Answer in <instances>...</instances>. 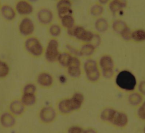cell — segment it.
Listing matches in <instances>:
<instances>
[{
  "label": "cell",
  "instance_id": "obj_1",
  "mask_svg": "<svg viewBox=\"0 0 145 133\" xmlns=\"http://www.w3.org/2000/svg\"><path fill=\"white\" fill-rule=\"evenodd\" d=\"M115 84L121 91L129 93L136 90L137 81L135 75L131 71L123 70L116 75Z\"/></svg>",
  "mask_w": 145,
  "mask_h": 133
},
{
  "label": "cell",
  "instance_id": "obj_2",
  "mask_svg": "<svg viewBox=\"0 0 145 133\" xmlns=\"http://www.w3.org/2000/svg\"><path fill=\"white\" fill-rule=\"evenodd\" d=\"M83 70L86 79L89 83L95 84L100 80L101 74L98 63L95 59L91 58L87 59L83 64Z\"/></svg>",
  "mask_w": 145,
  "mask_h": 133
},
{
  "label": "cell",
  "instance_id": "obj_3",
  "mask_svg": "<svg viewBox=\"0 0 145 133\" xmlns=\"http://www.w3.org/2000/svg\"><path fill=\"white\" fill-rule=\"evenodd\" d=\"M24 48L28 54L35 58H39L44 54V48L42 42L39 38L33 35L25 38Z\"/></svg>",
  "mask_w": 145,
  "mask_h": 133
},
{
  "label": "cell",
  "instance_id": "obj_4",
  "mask_svg": "<svg viewBox=\"0 0 145 133\" xmlns=\"http://www.w3.org/2000/svg\"><path fill=\"white\" fill-rule=\"evenodd\" d=\"M101 76L106 79H110L114 76L115 63L113 58L109 54H103L97 62Z\"/></svg>",
  "mask_w": 145,
  "mask_h": 133
},
{
  "label": "cell",
  "instance_id": "obj_5",
  "mask_svg": "<svg viewBox=\"0 0 145 133\" xmlns=\"http://www.w3.org/2000/svg\"><path fill=\"white\" fill-rule=\"evenodd\" d=\"M59 42L55 38H51L44 48V55L45 60L49 63L56 62L60 54Z\"/></svg>",
  "mask_w": 145,
  "mask_h": 133
},
{
  "label": "cell",
  "instance_id": "obj_6",
  "mask_svg": "<svg viewBox=\"0 0 145 133\" xmlns=\"http://www.w3.org/2000/svg\"><path fill=\"white\" fill-rule=\"evenodd\" d=\"M67 33L71 36L84 43H92L95 34L90 31L86 30L82 26H74V27L67 29Z\"/></svg>",
  "mask_w": 145,
  "mask_h": 133
},
{
  "label": "cell",
  "instance_id": "obj_7",
  "mask_svg": "<svg viewBox=\"0 0 145 133\" xmlns=\"http://www.w3.org/2000/svg\"><path fill=\"white\" fill-rule=\"evenodd\" d=\"M58 116V113L52 105H45L40 108L38 113L40 122L42 124L49 125L54 122Z\"/></svg>",
  "mask_w": 145,
  "mask_h": 133
},
{
  "label": "cell",
  "instance_id": "obj_8",
  "mask_svg": "<svg viewBox=\"0 0 145 133\" xmlns=\"http://www.w3.org/2000/svg\"><path fill=\"white\" fill-rule=\"evenodd\" d=\"M18 29L19 34L23 37L27 38L31 36L35 31V23L29 16L23 17L19 22Z\"/></svg>",
  "mask_w": 145,
  "mask_h": 133
},
{
  "label": "cell",
  "instance_id": "obj_9",
  "mask_svg": "<svg viewBox=\"0 0 145 133\" xmlns=\"http://www.w3.org/2000/svg\"><path fill=\"white\" fill-rule=\"evenodd\" d=\"M56 109L58 114L63 116H68L75 113V108L70 97L59 99L56 102Z\"/></svg>",
  "mask_w": 145,
  "mask_h": 133
},
{
  "label": "cell",
  "instance_id": "obj_10",
  "mask_svg": "<svg viewBox=\"0 0 145 133\" xmlns=\"http://www.w3.org/2000/svg\"><path fill=\"white\" fill-rule=\"evenodd\" d=\"M129 122V118L127 113L123 110L117 109L110 126L117 130H122L127 127Z\"/></svg>",
  "mask_w": 145,
  "mask_h": 133
},
{
  "label": "cell",
  "instance_id": "obj_11",
  "mask_svg": "<svg viewBox=\"0 0 145 133\" xmlns=\"http://www.w3.org/2000/svg\"><path fill=\"white\" fill-rule=\"evenodd\" d=\"M68 76L74 79L79 78L82 74V62L79 57L73 55L69 66L66 68Z\"/></svg>",
  "mask_w": 145,
  "mask_h": 133
},
{
  "label": "cell",
  "instance_id": "obj_12",
  "mask_svg": "<svg viewBox=\"0 0 145 133\" xmlns=\"http://www.w3.org/2000/svg\"><path fill=\"white\" fill-rule=\"evenodd\" d=\"M14 8L17 15L23 17L28 16L31 15L34 11V7L32 3L27 0L17 1L15 3Z\"/></svg>",
  "mask_w": 145,
  "mask_h": 133
},
{
  "label": "cell",
  "instance_id": "obj_13",
  "mask_svg": "<svg viewBox=\"0 0 145 133\" xmlns=\"http://www.w3.org/2000/svg\"><path fill=\"white\" fill-rule=\"evenodd\" d=\"M54 19V14L52 11L45 7L40 8L36 13L37 22L42 25H49L52 24Z\"/></svg>",
  "mask_w": 145,
  "mask_h": 133
},
{
  "label": "cell",
  "instance_id": "obj_14",
  "mask_svg": "<svg viewBox=\"0 0 145 133\" xmlns=\"http://www.w3.org/2000/svg\"><path fill=\"white\" fill-rule=\"evenodd\" d=\"M117 109L114 107L106 106L103 107L99 111L97 117L99 120L105 124L110 126Z\"/></svg>",
  "mask_w": 145,
  "mask_h": 133
},
{
  "label": "cell",
  "instance_id": "obj_15",
  "mask_svg": "<svg viewBox=\"0 0 145 133\" xmlns=\"http://www.w3.org/2000/svg\"><path fill=\"white\" fill-rule=\"evenodd\" d=\"M36 83L41 88L49 89L53 85L54 79L50 72L44 71L39 72L37 75Z\"/></svg>",
  "mask_w": 145,
  "mask_h": 133
},
{
  "label": "cell",
  "instance_id": "obj_16",
  "mask_svg": "<svg viewBox=\"0 0 145 133\" xmlns=\"http://www.w3.org/2000/svg\"><path fill=\"white\" fill-rule=\"evenodd\" d=\"M56 7L59 19L66 15H72V3L70 0H58Z\"/></svg>",
  "mask_w": 145,
  "mask_h": 133
},
{
  "label": "cell",
  "instance_id": "obj_17",
  "mask_svg": "<svg viewBox=\"0 0 145 133\" xmlns=\"http://www.w3.org/2000/svg\"><path fill=\"white\" fill-rule=\"evenodd\" d=\"M16 117L8 110L0 114V125L5 128H11L15 126Z\"/></svg>",
  "mask_w": 145,
  "mask_h": 133
},
{
  "label": "cell",
  "instance_id": "obj_18",
  "mask_svg": "<svg viewBox=\"0 0 145 133\" xmlns=\"http://www.w3.org/2000/svg\"><path fill=\"white\" fill-rule=\"evenodd\" d=\"M144 100V97L137 90L128 93L126 97L127 104L131 108L136 109Z\"/></svg>",
  "mask_w": 145,
  "mask_h": 133
},
{
  "label": "cell",
  "instance_id": "obj_19",
  "mask_svg": "<svg viewBox=\"0 0 145 133\" xmlns=\"http://www.w3.org/2000/svg\"><path fill=\"white\" fill-rule=\"evenodd\" d=\"M26 107L23 104L20 99H14L8 104V110L16 117L22 116Z\"/></svg>",
  "mask_w": 145,
  "mask_h": 133
},
{
  "label": "cell",
  "instance_id": "obj_20",
  "mask_svg": "<svg viewBox=\"0 0 145 133\" xmlns=\"http://www.w3.org/2000/svg\"><path fill=\"white\" fill-rule=\"evenodd\" d=\"M0 14L2 18L7 22H11L15 20L17 15L15 8L7 3L1 5Z\"/></svg>",
  "mask_w": 145,
  "mask_h": 133
},
{
  "label": "cell",
  "instance_id": "obj_21",
  "mask_svg": "<svg viewBox=\"0 0 145 133\" xmlns=\"http://www.w3.org/2000/svg\"><path fill=\"white\" fill-rule=\"evenodd\" d=\"M70 99L72 102L76 112L80 111L84 103L85 97L84 94L80 91H75L71 96Z\"/></svg>",
  "mask_w": 145,
  "mask_h": 133
},
{
  "label": "cell",
  "instance_id": "obj_22",
  "mask_svg": "<svg viewBox=\"0 0 145 133\" xmlns=\"http://www.w3.org/2000/svg\"><path fill=\"white\" fill-rule=\"evenodd\" d=\"M96 46L92 43H84L79 50V55L89 58L95 53Z\"/></svg>",
  "mask_w": 145,
  "mask_h": 133
},
{
  "label": "cell",
  "instance_id": "obj_23",
  "mask_svg": "<svg viewBox=\"0 0 145 133\" xmlns=\"http://www.w3.org/2000/svg\"><path fill=\"white\" fill-rule=\"evenodd\" d=\"M72 56L73 54L70 52H61L58 57L57 62H58L62 67L66 68L69 66Z\"/></svg>",
  "mask_w": 145,
  "mask_h": 133
},
{
  "label": "cell",
  "instance_id": "obj_24",
  "mask_svg": "<svg viewBox=\"0 0 145 133\" xmlns=\"http://www.w3.org/2000/svg\"><path fill=\"white\" fill-rule=\"evenodd\" d=\"M20 100L25 107H31L36 104L37 96L33 93H22Z\"/></svg>",
  "mask_w": 145,
  "mask_h": 133
},
{
  "label": "cell",
  "instance_id": "obj_25",
  "mask_svg": "<svg viewBox=\"0 0 145 133\" xmlns=\"http://www.w3.org/2000/svg\"><path fill=\"white\" fill-rule=\"evenodd\" d=\"M126 5V0H112L109 3V8L112 13H116L125 8Z\"/></svg>",
  "mask_w": 145,
  "mask_h": 133
},
{
  "label": "cell",
  "instance_id": "obj_26",
  "mask_svg": "<svg viewBox=\"0 0 145 133\" xmlns=\"http://www.w3.org/2000/svg\"><path fill=\"white\" fill-rule=\"evenodd\" d=\"M61 25L66 28L69 29L75 26V19L72 15H69L60 18Z\"/></svg>",
  "mask_w": 145,
  "mask_h": 133
},
{
  "label": "cell",
  "instance_id": "obj_27",
  "mask_svg": "<svg viewBox=\"0 0 145 133\" xmlns=\"http://www.w3.org/2000/svg\"><path fill=\"white\" fill-rule=\"evenodd\" d=\"M96 29L101 33L106 32L109 27V24L107 20L103 18H98L95 23Z\"/></svg>",
  "mask_w": 145,
  "mask_h": 133
},
{
  "label": "cell",
  "instance_id": "obj_28",
  "mask_svg": "<svg viewBox=\"0 0 145 133\" xmlns=\"http://www.w3.org/2000/svg\"><path fill=\"white\" fill-rule=\"evenodd\" d=\"M10 72V67L8 63L0 59V80L7 78Z\"/></svg>",
  "mask_w": 145,
  "mask_h": 133
},
{
  "label": "cell",
  "instance_id": "obj_29",
  "mask_svg": "<svg viewBox=\"0 0 145 133\" xmlns=\"http://www.w3.org/2000/svg\"><path fill=\"white\" fill-rule=\"evenodd\" d=\"M135 109V115L137 119L142 122H145V99Z\"/></svg>",
  "mask_w": 145,
  "mask_h": 133
},
{
  "label": "cell",
  "instance_id": "obj_30",
  "mask_svg": "<svg viewBox=\"0 0 145 133\" xmlns=\"http://www.w3.org/2000/svg\"><path fill=\"white\" fill-rule=\"evenodd\" d=\"M48 26V33L52 38H56L61 35L62 29L59 25L55 23H52Z\"/></svg>",
  "mask_w": 145,
  "mask_h": 133
},
{
  "label": "cell",
  "instance_id": "obj_31",
  "mask_svg": "<svg viewBox=\"0 0 145 133\" xmlns=\"http://www.w3.org/2000/svg\"><path fill=\"white\" fill-rule=\"evenodd\" d=\"M131 39L136 42L145 41V30L138 29L132 31Z\"/></svg>",
  "mask_w": 145,
  "mask_h": 133
},
{
  "label": "cell",
  "instance_id": "obj_32",
  "mask_svg": "<svg viewBox=\"0 0 145 133\" xmlns=\"http://www.w3.org/2000/svg\"><path fill=\"white\" fill-rule=\"evenodd\" d=\"M127 26L125 22L121 20H114L112 24V28L116 33H120L121 31Z\"/></svg>",
  "mask_w": 145,
  "mask_h": 133
},
{
  "label": "cell",
  "instance_id": "obj_33",
  "mask_svg": "<svg viewBox=\"0 0 145 133\" xmlns=\"http://www.w3.org/2000/svg\"><path fill=\"white\" fill-rule=\"evenodd\" d=\"M37 92V85L33 83H28L22 88V93H33Z\"/></svg>",
  "mask_w": 145,
  "mask_h": 133
},
{
  "label": "cell",
  "instance_id": "obj_34",
  "mask_svg": "<svg viewBox=\"0 0 145 133\" xmlns=\"http://www.w3.org/2000/svg\"><path fill=\"white\" fill-rule=\"evenodd\" d=\"M104 11V8L102 5L99 3L95 4L90 8V13L93 16H100Z\"/></svg>",
  "mask_w": 145,
  "mask_h": 133
},
{
  "label": "cell",
  "instance_id": "obj_35",
  "mask_svg": "<svg viewBox=\"0 0 145 133\" xmlns=\"http://www.w3.org/2000/svg\"><path fill=\"white\" fill-rule=\"evenodd\" d=\"M84 127L78 124H73L67 127L66 133H83Z\"/></svg>",
  "mask_w": 145,
  "mask_h": 133
},
{
  "label": "cell",
  "instance_id": "obj_36",
  "mask_svg": "<svg viewBox=\"0 0 145 133\" xmlns=\"http://www.w3.org/2000/svg\"><path fill=\"white\" fill-rule=\"evenodd\" d=\"M132 31H131L130 28L127 27V25L121 31L120 33L122 38L126 41H129L131 40V35Z\"/></svg>",
  "mask_w": 145,
  "mask_h": 133
},
{
  "label": "cell",
  "instance_id": "obj_37",
  "mask_svg": "<svg viewBox=\"0 0 145 133\" xmlns=\"http://www.w3.org/2000/svg\"><path fill=\"white\" fill-rule=\"evenodd\" d=\"M137 91L145 97V79L141 80L137 86Z\"/></svg>",
  "mask_w": 145,
  "mask_h": 133
},
{
  "label": "cell",
  "instance_id": "obj_38",
  "mask_svg": "<svg viewBox=\"0 0 145 133\" xmlns=\"http://www.w3.org/2000/svg\"><path fill=\"white\" fill-rule=\"evenodd\" d=\"M83 133H99V131L96 128L92 126H89L84 128Z\"/></svg>",
  "mask_w": 145,
  "mask_h": 133
},
{
  "label": "cell",
  "instance_id": "obj_39",
  "mask_svg": "<svg viewBox=\"0 0 145 133\" xmlns=\"http://www.w3.org/2000/svg\"><path fill=\"white\" fill-rule=\"evenodd\" d=\"M109 1L110 0H98L99 4H100L102 6L107 4L109 2Z\"/></svg>",
  "mask_w": 145,
  "mask_h": 133
},
{
  "label": "cell",
  "instance_id": "obj_40",
  "mask_svg": "<svg viewBox=\"0 0 145 133\" xmlns=\"http://www.w3.org/2000/svg\"><path fill=\"white\" fill-rule=\"evenodd\" d=\"M27 1H28L29 2H30L31 3H34V2H37V1H39V0H27Z\"/></svg>",
  "mask_w": 145,
  "mask_h": 133
},
{
  "label": "cell",
  "instance_id": "obj_41",
  "mask_svg": "<svg viewBox=\"0 0 145 133\" xmlns=\"http://www.w3.org/2000/svg\"><path fill=\"white\" fill-rule=\"evenodd\" d=\"M1 5H2V4H1V1H0V8H1Z\"/></svg>",
  "mask_w": 145,
  "mask_h": 133
},
{
  "label": "cell",
  "instance_id": "obj_42",
  "mask_svg": "<svg viewBox=\"0 0 145 133\" xmlns=\"http://www.w3.org/2000/svg\"><path fill=\"white\" fill-rule=\"evenodd\" d=\"M59 133H66V132H59Z\"/></svg>",
  "mask_w": 145,
  "mask_h": 133
},
{
  "label": "cell",
  "instance_id": "obj_43",
  "mask_svg": "<svg viewBox=\"0 0 145 133\" xmlns=\"http://www.w3.org/2000/svg\"><path fill=\"white\" fill-rule=\"evenodd\" d=\"M144 132H145V127H144Z\"/></svg>",
  "mask_w": 145,
  "mask_h": 133
},
{
  "label": "cell",
  "instance_id": "obj_44",
  "mask_svg": "<svg viewBox=\"0 0 145 133\" xmlns=\"http://www.w3.org/2000/svg\"><path fill=\"white\" fill-rule=\"evenodd\" d=\"M53 1H57V0H53ZM58 1V0H57Z\"/></svg>",
  "mask_w": 145,
  "mask_h": 133
}]
</instances>
